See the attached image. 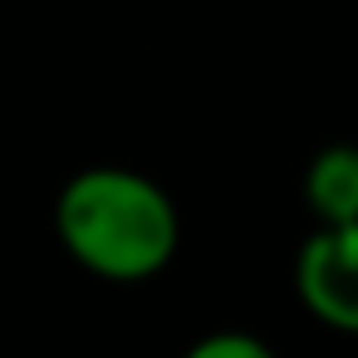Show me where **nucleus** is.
<instances>
[{
  "label": "nucleus",
  "instance_id": "obj_1",
  "mask_svg": "<svg viewBox=\"0 0 358 358\" xmlns=\"http://www.w3.org/2000/svg\"><path fill=\"white\" fill-rule=\"evenodd\" d=\"M55 236L79 270L113 285H143L172 265L182 216L148 172L99 162L59 187Z\"/></svg>",
  "mask_w": 358,
  "mask_h": 358
},
{
  "label": "nucleus",
  "instance_id": "obj_2",
  "mask_svg": "<svg viewBox=\"0 0 358 358\" xmlns=\"http://www.w3.org/2000/svg\"><path fill=\"white\" fill-rule=\"evenodd\" d=\"M294 294L334 334L358 338V221L314 226L294 255Z\"/></svg>",
  "mask_w": 358,
  "mask_h": 358
},
{
  "label": "nucleus",
  "instance_id": "obj_3",
  "mask_svg": "<svg viewBox=\"0 0 358 358\" xmlns=\"http://www.w3.org/2000/svg\"><path fill=\"white\" fill-rule=\"evenodd\" d=\"M304 206L314 226H343L358 221V148L329 143L304 167Z\"/></svg>",
  "mask_w": 358,
  "mask_h": 358
},
{
  "label": "nucleus",
  "instance_id": "obj_4",
  "mask_svg": "<svg viewBox=\"0 0 358 358\" xmlns=\"http://www.w3.org/2000/svg\"><path fill=\"white\" fill-rule=\"evenodd\" d=\"M187 358H275V348L245 329H216V334H201L196 343H187Z\"/></svg>",
  "mask_w": 358,
  "mask_h": 358
}]
</instances>
